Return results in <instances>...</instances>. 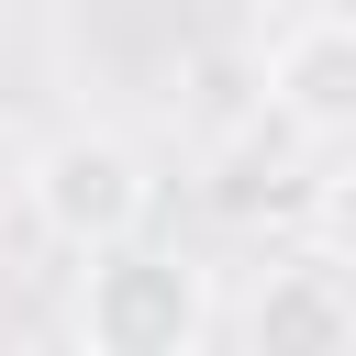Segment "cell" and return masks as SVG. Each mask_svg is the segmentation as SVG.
<instances>
[{
	"mask_svg": "<svg viewBox=\"0 0 356 356\" xmlns=\"http://www.w3.org/2000/svg\"><path fill=\"white\" fill-rule=\"evenodd\" d=\"M267 111L312 145H356V11H300L267 44Z\"/></svg>",
	"mask_w": 356,
	"mask_h": 356,
	"instance_id": "3",
	"label": "cell"
},
{
	"mask_svg": "<svg viewBox=\"0 0 356 356\" xmlns=\"http://www.w3.org/2000/svg\"><path fill=\"white\" fill-rule=\"evenodd\" d=\"M22 222L67 256H100V245H134L156 222V167L134 134L111 122H67L22 156Z\"/></svg>",
	"mask_w": 356,
	"mask_h": 356,
	"instance_id": "2",
	"label": "cell"
},
{
	"mask_svg": "<svg viewBox=\"0 0 356 356\" xmlns=\"http://www.w3.org/2000/svg\"><path fill=\"white\" fill-rule=\"evenodd\" d=\"M300 222H312V245H323L334 267H356V156L312 178V200H300Z\"/></svg>",
	"mask_w": 356,
	"mask_h": 356,
	"instance_id": "5",
	"label": "cell"
},
{
	"mask_svg": "<svg viewBox=\"0 0 356 356\" xmlns=\"http://www.w3.org/2000/svg\"><path fill=\"white\" fill-rule=\"evenodd\" d=\"M222 323L211 300V267H189L178 245H100L78 256V300H67V334L78 356H200Z\"/></svg>",
	"mask_w": 356,
	"mask_h": 356,
	"instance_id": "1",
	"label": "cell"
},
{
	"mask_svg": "<svg viewBox=\"0 0 356 356\" xmlns=\"http://www.w3.org/2000/svg\"><path fill=\"white\" fill-rule=\"evenodd\" d=\"M245 334L267 356H323V345H356V267H334L323 245L267 267L256 300H245Z\"/></svg>",
	"mask_w": 356,
	"mask_h": 356,
	"instance_id": "4",
	"label": "cell"
}]
</instances>
